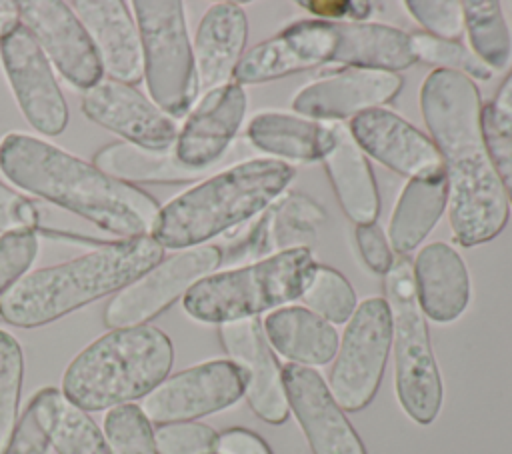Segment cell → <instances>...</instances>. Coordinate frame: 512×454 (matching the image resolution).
Listing matches in <instances>:
<instances>
[{
	"label": "cell",
	"mask_w": 512,
	"mask_h": 454,
	"mask_svg": "<svg viewBox=\"0 0 512 454\" xmlns=\"http://www.w3.org/2000/svg\"><path fill=\"white\" fill-rule=\"evenodd\" d=\"M82 112L126 142L164 150L176 142V122L130 84L104 78L82 94Z\"/></svg>",
	"instance_id": "9a60e30c"
},
{
	"label": "cell",
	"mask_w": 512,
	"mask_h": 454,
	"mask_svg": "<svg viewBox=\"0 0 512 454\" xmlns=\"http://www.w3.org/2000/svg\"><path fill=\"white\" fill-rule=\"evenodd\" d=\"M164 256L152 236L108 242L72 260L38 268L0 298V318L18 328L50 324L98 298L116 294Z\"/></svg>",
	"instance_id": "3957f363"
},
{
	"label": "cell",
	"mask_w": 512,
	"mask_h": 454,
	"mask_svg": "<svg viewBox=\"0 0 512 454\" xmlns=\"http://www.w3.org/2000/svg\"><path fill=\"white\" fill-rule=\"evenodd\" d=\"M404 6L430 36L458 40L464 32L462 2L458 0H408Z\"/></svg>",
	"instance_id": "f35d334b"
},
{
	"label": "cell",
	"mask_w": 512,
	"mask_h": 454,
	"mask_svg": "<svg viewBox=\"0 0 512 454\" xmlns=\"http://www.w3.org/2000/svg\"><path fill=\"white\" fill-rule=\"evenodd\" d=\"M332 20H298L250 48L234 70V82L258 84L316 68L332 60Z\"/></svg>",
	"instance_id": "e0dca14e"
},
{
	"label": "cell",
	"mask_w": 512,
	"mask_h": 454,
	"mask_svg": "<svg viewBox=\"0 0 512 454\" xmlns=\"http://www.w3.org/2000/svg\"><path fill=\"white\" fill-rule=\"evenodd\" d=\"M410 44L416 62L422 60L426 64H434L440 70L460 72L470 80H490L492 70L464 44L458 40H442L430 36L428 32L410 34Z\"/></svg>",
	"instance_id": "d6a6232c"
},
{
	"label": "cell",
	"mask_w": 512,
	"mask_h": 454,
	"mask_svg": "<svg viewBox=\"0 0 512 454\" xmlns=\"http://www.w3.org/2000/svg\"><path fill=\"white\" fill-rule=\"evenodd\" d=\"M172 362V342L160 328H116L74 356L62 376V394L86 412L130 404L152 392Z\"/></svg>",
	"instance_id": "5b68a950"
},
{
	"label": "cell",
	"mask_w": 512,
	"mask_h": 454,
	"mask_svg": "<svg viewBox=\"0 0 512 454\" xmlns=\"http://www.w3.org/2000/svg\"><path fill=\"white\" fill-rule=\"evenodd\" d=\"M246 392V378L232 360H208L164 378L142 400L150 422H192L236 404Z\"/></svg>",
	"instance_id": "8fae6325"
},
{
	"label": "cell",
	"mask_w": 512,
	"mask_h": 454,
	"mask_svg": "<svg viewBox=\"0 0 512 454\" xmlns=\"http://www.w3.org/2000/svg\"><path fill=\"white\" fill-rule=\"evenodd\" d=\"M248 38V20L234 2L212 4L194 36V68L198 88L210 92L234 76Z\"/></svg>",
	"instance_id": "7402d4cb"
},
{
	"label": "cell",
	"mask_w": 512,
	"mask_h": 454,
	"mask_svg": "<svg viewBox=\"0 0 512 454\" xmlns=\"http://www.w3.org/2000/svg\"><path fill=\"white\" fill-rule=\"evenodd\" d=\"M348 130L364 154L410 180L444 170L434 142L392 110H366L352 118Z\"/></svg>",
	"instance_id": "ac0fdd59"
},
{
	"label": "cell",
	"mask_w": 512,
	"mask_h": 454,
	"mask_svg": "<svg viewBox=\"0 0 512 454\" xmlns=\"http://www.w3.org/2000/svg\"><path fill=\"white\" fill-rule=\"evenodd\" d=\"M332 132L334 142L322 162L336 198L356 226L372 224L380 214V196L368 158L340 122H332Z\"/></svg>",
	"instance_id": "cb8c5ba5"
},
{
	"label": "cell",
	"mask_w": 512,
	"mask_h": 454,
	"mask_svg": "<svg viewBox=\"0 0 512 454\" xmlns=\"http://www.w3.org/2000/svg\"><path fill=\"white\" fill-rule=\"evenodd\" d=\"M292 178L294 168L276 158L234 164L164 204L150 236L172 250L202 246L264 212Z\"/></svg>",
	"instance_id": "277c9868"
},
{
	"label": "cell",
	"mask_w": 512,
	"mask_h": 454,
	"mask_svg": "<svg viewBox=\"0 0 512 454\" xmlns=\"http://www.w3.org/2000/svg\"><path fill=\"white\" fill-rule=\"evenodd\" d=\"M36 418L58 454H110L96 422L62 390L42 388L30 400Z\"/></svg>",
	"instance_id": "f1b7e54d"
},
{
	"label": "cell",
	"mask_w": 512,
	"mask_h": 454,
	"mask_svg": "<svg viewBox=\"0 0 512 454\" xmlns=\"http://www.w3.org/2000/svg\"><path fill=\"white\" fill-rule=\"evenodd\" d=\"M482 130L496 176L512 204V126L498 116L492 104L482 106Z\"/></svg>",
	"instance_id": "74e56055"
},
{
	"label": "cell",
	"mask_w": 512,
	"mask_h": 454,
	"mask_svg": "<svg viewBox=\"0 0 512 454\" xmlns=\"http://www.w3.org/2000/svg\"><path fill=\"white\" fill-rule=\"evenodd\" d=\"M48 438L36 418V412L32 404L28 402L20 422L16 424V430L4 448L2 454H46L48 450Z\"/></svg>",
	"instance_id": "b9f144b4"
},
{
	"label": "cell",
	"mask_w": 512,
	"mask_h": 454,
	"mask_svg": "<svg viewBox=\"0 0 512 454\" xmlns=\"http://www.w3.org/2000/svg\"><path fill=\"white\" fill-rule=\"evenodd\" d=\"M420 110L442 158L456 242L476 246L492 240L508 222V198L488 154L474 80L436 68L420 88Z\"/></svg>",
	"instance_id": "6da1fadb"
},
{
	"label": "cell",
	"mask_w": 512,
	"mask_h": 454,
	"mask_svg": "<svg viewBox=\"0 0 512 454\" xmlns=\"http://www.w3.org/2000/svg\"><path fill=\"white\" fill-rule=\"evenodd\" d=\"M384 294L392 314L396 398L416 424L428 426L442 408L444 388L426 316L418 304L412 262L406 256L396 258L384 274Z\"/></svg>",
	"instance_id": "52a82bcc"
},
{
	"label": "cell",
	"mask_w": 512,
	"mask_h": 454,
	"mask_svg": "<svg viewBox=\"0 0 512 454\" xmlns=\"http://www.w3.org/2000/svg\"><path fill=\"white\" fill-rule=\"evenodd\" d=\"M0 170L18 188L124 238L150 236L158 202L74 154L22 132L0 142Z\"/></svg>",
	"instance_id": "7a4b0ae2"
},
{
	"label": "cell",
	"mask_w": 512,
	"mask_h": 454,
	"mask_svg": "<svg viewBox=\"0 0 512 454\" xmlns=\"http://www.w3.org/2000/svg\"><path fill=\"white\" fill-rule=\"evenodd\" d=\"M38 254L34 230L0 234V298L20 282Z\"/></svg>",
	"instance_id": "8d00e7d4"
},
{
	"label": "cell",
	"mask_w": 512,
	"mask_h": 454,
	"mask_svg": "<svg viewBox=\"0 0 512 454\" xmlns=\"http://www.w3.org/2000/svg\"><path fill=\"white\" fill-rule=\"evenodd\" d=\"M18 12L22 26L74 88L88 90L102 80L96 46L68 2L20 0Z\"/></svg>",
	"instance_id": "4fadbf2b"
},
{
	"label": "cell",
	"mask_w": 512,
	"mask_h": 454,
	"mask_svg": "<svg viewBox=\"0 0 512 454\" xmlns=\"http://www.w3.org/2000/svg\"><path fill=\"white\" fill-rule=\"evenodd\" d=\"M40 222L38 206L24 194L0 182V232L36 230Z\"/></svg>",
	"instance_id": "ab89813d"
},
{
	"label": "cell",
	"mask_w": 512,
	"mask_h": 454,
	"mask_svg": "<svg viewBox=\"0 0 512 454\" xmlns=\"http://www.w3.org/2000/svg\"><path fill=\"white\" fill-rule=\"evenodd\" d=\"M244 112L246 94L238 82L206 92L176 136V158L188 168L208 170L230 146Z\"/></svg>",
	"instance_id": "ffe728a7"
},
{
	"label": "cell",
	"mask_w": 512,
	"mask_h": 454,
	"mask_svg": "<svg viewBox=\"0 0 512 454\" xmlns=\"http://www.w3.org/2000/svg\"><path fill=\"white\" fill-rule=\"evenodd\" d=\"M262 328L270 348L292 364L324 366L338 352L340 338L334 324L306 306L276 308L266 316Z\"/></svg>",
	"instance_id": "d4e9b609"
},
{
	"label": "cell",
	"mask_w": 512,
	"mask_h": 454,
	"mask_svg": "<svg viewBox=\"0 0 512 454\" xmlns=\"http://www.w3.org/2000/svg\"><path fill=\"white\" fill-rule=\"evenodd\" d=\"M304 8L318 16L328 18H344V22H364V18L370 16L372 4L370 2H350V0H312V2H300Z\"/></svg>",
	"instance_id": "7bdbcfd3"
},
{
	"label": "cell",
	"mask_w": 512,
	"mask_h": 454,
	"mask_svg": "<svg viewBox=\"0 0 512 454\" xmlns=\"http://www.w3.org/2000/svg\"><path fill=\"white\" fill-rule=\"evenodd\" d=\"M318 262L308 246L284 248L248 266L212 272L182 298L198 322L226 324L282 308L304 294Z\"/></svg>",
	"instance_id": "8992f818"
},
{
	"label": "cell",
	"mask_w": 512,
	"mask_h": 454,
	"mask_svg": "<svg viewBox=\"0 0 512 454\" xmlns=\"http://www.w3.org/2000/svg\"><path fill=\"white\" fill-rule=\"evenodd\" d=\"M132 8L150 98L172 120L182 118L200 90L184 6L178 0H134Z\"/></svg>",
	"instance_id": "ba28073f"
},
{
	"label": "cell",
	"mask_w": 512,
	"mask_h": 454,
	"mask_svg": "<svg viewBox=\"0 0 512 454\" xmlns=\"http://www.w3.org/2000/svg\"><path fill=\"white\" fill-rule=\"evenodd\" d=\"M446 204L448 180L444 170L412 178L404 186L388 224V238L394 252L406 256L420 246L436 226Z\"/></svg>",
	"instance_id": "4316f807"
},
{
	"label": "cell",
	"mask_w": 512,
	"mask_h": 454,
	"mask_svg": "<svg viewBox=\"0 0 512 454\" xmlns=\"http://www.w3.org/2000/svg\"><path fill=\"white\" fill-rule=\"evenodd\" d=\"M22 378L24 356L20 342L12 334L0 330V454L16 430Z\"/></svg>",
	"instance_id": "e575fe53"
},
{
	"label": "cell",
	"mask_w": 512,
	"mask_h": 454,
	"mask_svg": "<svg viewBox=\"0 0 512 454\" xmlns=\"http://www.w3.org/2000/svg\"><path fill=\"white\" fill-rule=\"evenodd\" d=\"M288 408L294 412L314 454H366V448L314 368L282 366Z\"/></svg>",
	"instance_id": "5bb4252c"
},
{
	"label": "cell",
	"mask_w": 512,
	"mask_h": 454,
	"mask_svg": "<svg viewBox=\"0 0 512 454\" xmlns=\"http://www.w3.org/2000/svg\"><path fill=\"white\" fill-rule=\"evenodd\" d=\"M220 342L230 360L240 366L246 378L250 408L268 424H284L290 408L282 382V368L266 340L258 316L218 326Z\"/></svg>",
	"instance_id": "2e32d148"
},
{
	"label": "cell",
	"mask_w": 512,
	"mask_h": 454,
	"mask_svg": "<svg viewBox=\"0 0 512 454\" xmlns=\"http://www.w3.org/2000/svg\"><path fill=\"white\" fill-rule=\"evenodd\" d=\"M334 36L336 42L330 62H340L348 68L396 74L416 62L410 34L388 24L334 22Z\"/></svg>",
	"instance_id": "484cf974"
},
{
	"label": "cell",
	"mask_w": 512,
	"mask_h": 454,
	"mask_svg": "<svg viewBox=\"0 0 512 454\" xmlns=\"http://www.w3.org/2000/svg\"><path fill=\"white\" fill-rule=\"evenodd\" d=\"M490 104L498 112V116H502L512 126V70L502 82V86L498 88L496 98Z\"/></svg>",
	"instance_id": "ee69618b"
},
{
	"label": "cell",
	"mask_w": 512,
	"mask_h": 454,
	"mask_svg": "<svg viewBox=\"0 0 512 454\" xmlns=\"http://www.w3.org/2000/svg\"><path fill=\"white\" fill-rule=\"evenodd\" d=\"M94 166L108 176L132 184V182H156V184H180L198 180L206 170L184 166L172 148L154 150L132 142H112L102 146L94 154Z\"/></svg>",
	"instance_id": "f546056e"
},
{
	"label": "cell",
	"mask_w": 512,
	"mask_h": 454,
	"mask_svg": "<svg viewBox=\"0 0 512 454\" xmlns=\"http://www.w3.org/2000/svg\"><path fill=\"white\" fill-rule=\"evenodd\" d=\"M354 234L364 264L376 274H386L394 264V256L378 222L356 226Z\"/></svg>",
	"instance_id": "60d3db41"
},
{
	"label": "cell",
	"mask_w": 512,
	"mask_h": 454,
	"mask_svg": "<svg viewBox=\"0 0 512 454\" xmlns=\"http://www.w3.org/2000/svg\"><path fill=\"white\" fill-rule=\"evenodd\" d=\"M104 438L110 454H158L150 420L136 404H122L108 410Z\"/></svg>",
	"instance_id": "836d02e7"
},
{
	"label": "cell",
	"mask_w": 512,
	"mask_h": 454,
	"mask_svg": "<svg viewBox=\"0 0 512 454\" xmlns=\"http://www.w3.org/2000/svg\"><path fill=\"white\" fill-rule=\"evenodd\" d=\"M308 310L330 324H344L354 314L358 302L350 282L332 266L318 264L312 282L300 296Z\"/></svg>",
	"instance_id": "1f68e13d"
},
{
	"label": "cell",
	"mask_w": 512,
	"mask_h": 454,
	"mask_svg": "<svg viewBox=\"0 0 512 454\" xmlns=\"http://www.w3.org/2000/svg\"><path fill=\"white\" fill-rule=\"evenodd\" d=\"M218 434L202 422H170L154 430L158 454H212Z\"/></svg>",
	"instance_id": "d590c367"
},
{
	"label": "cell",
	"mask_w": 512,
	"mask_h": 454,
	"mask_svg": "<svg viewBox=\"0 0 512 454\" xmlns=\"http://www.w3.org/2000/svg\"><path fill=\"white\" fill-rule=\"evenodd\" d=\"M400 90L402 78L394 72L344 68L304 86L292 108L310 120H342L380 108Z\"/></svg>",
	"instance_id": "d6986e66"
},
{
	"label": "cell",
	"mask_w": 512,
	"mask_h": 454,
	"mask_svg": "<svg viewBox=\"0 0 512 454\" xmlns=\"http://www.w3.org/2000/svg\"><path fill=\"white\" fill-rule=\"evenodd\" d=\"M92 38L102 72L124 84H138L144 74L142 44L136 24L122 0L68 2Z\"/></svg>",
	"instance_id": "44dd1931"
},
{
	"label": "cell",
	"mask_w": 512,
	"mask_h": 454,
	"mask_svg": "<svg viewBox=\"0 0 512 454\" xmlns=\"http://www.w3.org/2000/svg\"><path fill=\"white\" fill-rule=\"evenodd\" d=\"M418 304L434 322L448 324L462 316L470 300V278L462 256L444 242L424 246L414 264Z\"/></svg>",
	"instance_id": "603a6c76"
},
{
	"label": "cell",
	"mask_w": 512,
	"mask_h": 454,
	"mask_svg": "<svg viewBox=\"0 0 512 454\" xmlns=\"http://www.w3.org/2000/svg\"><path fill=\"white\" fill-rule=\"evenodd\" d=\"M392 348V314L384 298L360 302L346 322L330 370L328 390L342 410L366 408L382 382Z\"/></svg>",
	"instance_id": "9c48e42d"
},
{
	"label": "cell",
	"mask_w": 512,
	"mask_h": 454,
	"mask_svg": "<svg viewBox=\"0 0 512 454\" xmlns=\"http://www.w3.org/2000/svg\"><path fill=\"white\" fill-rule=\"evenodd\" d=\"M222 262V250L202 244L162 258L140 278L124 286L104 308V324L112 330L144 326L184 296L198 280Z\"/></svg>",
	"instance_id": "30bf717a"
},
{
	"label": "cell",
	"mask_w": 512,
	"mask_h": 454,
	"mask_svg": "<svg viewBox=\"0 0 512 454\" xmlns=\"http://www.w3.org/2000/svg\"><path fill=\"white\" fill-rule=\"evenodd\" d=\"M20 24L22 22H20V12H18V2L0 0V40L6 38Z\"/></svg>",
	"instance_id": "f6af8a7d"
},
{
	"label": "cell",
	"mask_w": 512,
	"mask_h": 454,
	"mask_svg": "<svg viewBox=\"0 0 512 454\" xmlns=\"http://www.w3.org/2000/svg\"><path fill=\"white\" fill-rule=\"evenodd\" d=\"M462 14L472 52L490 70H504L512 58V36L500 4L494 0H466L462 2Z\"/></svg>",
	"instance_id": "4dcf8cb0"
},
{
	"label": "cell",
	"mask_w": 512,
	"mask_h": 454,
	"mask_svg": "<svg viewBox=\"0 0 512 454\" xmlns=\"http://www.w3.org/2000/svg\"><path fill=\"white\" fill-rule=\"evenodd\" d=\"M250 142L280 158L312 162L322 160L332 148V124L282 112H260L248 126Z\"/></svg>",
	"instance_id": "83f0119b"
},
{
	"label": "cell",
	"mask_w": 512,
	"mask_h": 454,
	"mask_svg": "<svg viewBox=\"0 0 512 454\" xmlns=\"http://www.w3.org/2000/svg\"><path fill=\"white\" fill-rule=\"evenodd\" d=\"M0 60L24 118L44 136L68 126V104L50 62L34 36L20 24L0 40Z\"/></svg>",
	"instance_id": "7c38bea8"
}]
</instances>
